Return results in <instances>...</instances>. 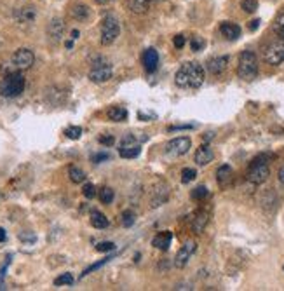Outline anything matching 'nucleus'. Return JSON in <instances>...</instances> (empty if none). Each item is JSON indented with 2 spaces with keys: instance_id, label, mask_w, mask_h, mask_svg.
Instances as JSON below:
<instances>
[{
  "instance_id": "nucleus-32",
  "label": "nucleus",
  "mask_w": 284,
  "mask_h": 291,
  "mask_svg": "<svg viewBox=\"0 0 284 291\" xmlns=\"http://www.w3.org/2000/svg\"><path fill=\"white\" fill-rule=\"evenodd\" d=\"M274 31H275V35H277V37L284 38V13L279 16L277 19H275V23H274Z\"/></svg>"
},
{
  "instance_id": "nucleus-45",
  "label": "nucleus",
  "mask_w": 284,
  "mask_h": 291,
  "mask_svg": "<svg viewBox=\"0 0 284 291\" xmlns=\"http://www.w3.org/2000/svg\"><path fill=\"white\" fill-rule=\"evenodd\" d=\"M96 4H106V2H110V0H94Z\"/></svg>"
},
{
  "instance_id": "nucleus-14",
  "label": "nucleus",
  "mask_w": 284,
  "mask_h": 291,
  "mask_svg": "<svg viewBox=\"0 0 284 291\" xmlns=\"http://www.w3.org/2000/svg\"><path fill=\"white\" fill-rule=\"evenodd\" d=\"M227 65H228V58L227 56H216V58H211L208 61V70L213 75H220L227 70Z\"/></svg>"
},
{
  "instance_id": "nucleus-33",
  "label": "nucleus",
  "mask_w": 284,
  "mask_h": 291,
  "mask_svg": "<svg viewBox=\"0 0 284 291\" xmlns=\"http://www.w3.org/2000/svg\"><path fill=\"white\" fill-rule=\"evenodd\" d=\"M240 7H242L244 13H255V11L258 9V2H256V0H242Z\"/></svg>"
},
{
  "instance_id": "nucleus-27",
  "label": "nucleus",
  "mask_w": 284,
  "mask_h": 291,
  "mask_svg": "<svg viewBox=\"0 0 284 291\" xmlns=\"http://www.w3.org/2000/svg\"><path fill=\"white\" fill-rule=\"evenodd\" d=\"M100 200L103 204H112V200H113V197H115V194H113V190L110 187H103L100 190Z\"/></svg>"
},
{
  "instance_id": "nucleus-39",
  "label": "nucleus",
  "mask_w": 284,
  "mask_h": 291,
  "mask_svg": "<svg viewBox=\"0 0 284 291\" xmlns=\"http://www.w3.org/2000/svg\"><path fill=\"white\" fill-rule=\"evenodd\" d=\"M100 143L106 145V147H112V145L115 143V138H113V136H100Z\"/></svg>"
},
{
  "instance_id": "nucleus-25",
  "label": "nucleus",
  "mask_w": 284,
  "mask_h": 291,
  "mask_svg": "<svg viewBox=\"0 0 284 291\" xmlns=\"http://www.w3.org/2000/svg\"><path fill=\"white\" fill-rule=\"evenodd\" d=\"M68 176L73 183H84L86 182V173L77 166H70L68 168Z\"/></svg>"
},
{
  "instance_id": "nucleus-35",
  "label": "nucleus",
  "mask_w": 284,
  "mask_h": 291,
  "mask_svg": "<svg viewBox=\"0 0 284 291\" xmlns=\"http://www.w3.org/2000/svg\"><path fill=\"white\" fill-rule=\"evenodd\" d=\"M204 46H206V42H204L200 37H192V38H190V47H192V51H202Z\"/></svg>"
},
{
  "instance_id": "nucleus-44",
  "label": "nucleus",
  "mask_w": 284,
  "mask_h": 291,
  "mask_svg": "<svg viewBox=\"0 0 284 291\" xmlns=\"http://www.w3.org/2000/svg\"><path fill=\"white\" fill-rule=\"evenodd\" d=\"M78 35H80V33H78V30H73L72 31V38H73V40H75V38H78Z\"/></svg>"
},
{
  "instance_id": "nucleus-2",
  "label": "nucleus",
  "mask_w": 284,
  "mask_h": 291,
  "mask_svg": "<svg viewBox=\"0 0 284 291\" xmlns=\"http://www.w3.org/2000/svg\"><path fill=\"white\" fill-rule=\"evenodd\" d=\"M25 77H23L21 70L18 72H11L0 80V94L4 98H16L25 91Z\"/></svg>"
},
{
  "instance_id": "nucleus-21",
  "label": "nucleus",
  "mask_w": 284,
  "mask_h": 291,
  "mask_svg": "<svg viewBox=\"0 0 284 291\" xmlns=\"http://www.w3.org/2000/svg\"><path fill=\"white\" fill-rule=\"evenodd\" d=\"M216 180H218V183L225 187V185H228V182L232 180V168L228 166V164H223V166H220L216 169Z\"/></svg>"
},
{
  "instance_id": "nucleus-13",
  "label": "nucleus",
  "mask_w": 284,
  "mask_h": 291,
  "mask_svg": "<svg viewBox=\"0 0 284 291\" xmlns=\"http://www.w3.org/2000/svg\"><path fill=\"white\" fill-rule=\"evenodd\" d=\"M213 159H215V153H213L210 145L204 143V145H200V147L197 148L195 157H194L197 166H206V164H210Z\"/></svg>"
},
{
  "instance_id": "nucleus-3",
  "label": "nucleus",
  "mask_w": 284,
  "mask_h": 291,
  "mask_svg": "<svg viewBox=\"0 0 284 291\" xmlns=\"http://www.w3.org/2000/svg\"><path fill=\"white\" fill-rule=\"evenodd\" d=\"M237 75L242 80H253L258 75V60L253 51H242L237 63Z\"/></svg>"
},
{
  "instance_id": "nucleus-29",
  "label": "nucleus",
  "mask_w": 284,
  "mask_h": 291,
  "mask_svg": "<svg viewBox=\"0 0 284 291\" xmlns=\"http://www.w3.org/2000/svg\"><path fill=\"white\" fill-rule=\"evenodd\" d=\"M65 136L70 140H78L82 136V128L80 126H70L65 129Z\"/></svg>"
},
{
  "instance_id": "nucleus-22",
  "label": "nucleus",
  "mask_w": 284,
  "mask_h": 291,
  "mask_svg": "<svg viewBox=\"0 0 284 291\" xmlns=\"http://www.w3.org/2000/svg\"><path fill=\"white\" fill-rule=\"evenodd\" d=\"M106 115H108V119L113 120V122H124V120L128 119V110L124 107H112L108 108Z\"/></svg>"
},
{
  "instance_id": "nucleus-11",
  "label": "nucleus",
  "mask_w": 284,
  "mask_h": 291,
  "mask_svg": "<svg viewBox=\"0 0 284 291\" xmlns=\"http://www.w3.org/2000/svg\"><path fill=\"white\" fill-rule=\"evenodd\" d=\"M195 250H197V244H195L194 241L185 242V244L180 247L178 253H176V257H175V267H178V269H183V267L188 263V260L192 258V255L195 253Z\"/></svg>"
},
{
  "instance_id": "nucleus-9",
  "label": "nucleus",
  "mask_w": 284,
  "mask_h": 291,
  "mask_svg": "<svg viewBox=\"0 0 284 291\" xmlns=\"http://www.w3.org/2000/svg\"><path fill=\"white\" fill-rule=\"evenodd\" d=\"M192 147V140L188 136H178V138L171 140L168 145H166V152L173 157H180V155H185Z\"/></svg>"
},
{
  "instance_id": "nucleus-18",
  "label": "nucleus",
  "mask_w": 284,
  "mask_h": 291,
  "mask_svg": "<svg viewBox=\"0 0 284 291\" xmlns=\"http://www.w3.org/2000/svg\"><path fill=\"white\" fill-rule=\"evenodd\" d=\"M150 2L152 0H128V7L135 14H145L150 9Z\"/></svg>"
},
{
  "instance_id": "nucleus-8",
  "label": "nucleus",
  "mask_w": 284,
  "mask_h": 291,
  "mask_svg": "<svg viewBox=\"0 0 284 291\" xmlns=\"http://www.w3.org/2000/svg\"><path fill=\"white\" fill-rule=\"evenodd\" d=\"M112 78V66L106 61H96L93 63L89 70V80L94 84H103V82Z\"/></svg>"
},
{
  "instance_id": "nucleus-24",
  "label": "nucleus",
  "mask_w": 284,
  "mask_h": 291,
  "mask_svg": "<svg viewBox=\"0 0 284 291\" xmlns=\"http://www.w3.org/2000/svg\"><path fill=\"white\" fill-rule=\"evenodd\" d=\"M72 16L78 21H86L89 18V7L84 6V4H77V6L72 7Z\"/></svg>"
},
{
  "instance_id": "nucleus-30",
  "label": "nucleus",
  "mask_w": 284,
  "mask_h": 291,
  "mask_svg": "<svg viewBox=\"0 0 284 291\" xmlns=\"http://www.w3.org/2000/svg\"><path fill=\"white\" fill-rule=\"evenodd\" d=\"M197 176V171L194 168H185L183 171H181V183H190L194 182Z\"/></svg>"
},
{
  "instance_id": "nucleus-7",
  "label": "nucleus",
  "mask_w": 284,
  "mask_h": 291,
  "mask_svg": "<svg viewBox=\"0 0 284 291\" xmlns=\"http://www.w3.org/2000/svg\"><path fill=\"white\" fill-rule=\"evenodd\" d=\"M141 153V145L136 140L135 135H126L120 140V147H119V155L124 159H136Z\"/></svg>"
},
{
  "instance_id": "nucleus-15",
  "label": "nucleus",
  "mask_w": 284,
  "mask_h": 291,
  "mask_svg": "<svg viewBox=\"0 0 284 291\" xmlns=\"http://www.w3.org/2000/svg\"><path fill=\"white\" fill-rule=\"evenodd\" d=\"M220 31H222V35L227 38V40H237L240 37V26L235 25V23H230V21L222 23Z\"/></svg>"
},
{
  "instance_id": "nucleus-41",
  "label": "nucleus",
  "mask_w": 284,
  "mask_h": 291,
  "mask_svg": "<svg viewBox=\"0 0 284 291\" xmlns=\"http://www.w3.org/2000/svg\"><path fill=\"white\" fill-rule=\"evenodd\" d=\"M258 25H260V19H253V21H251L250 23V30H256V28H258Z\"/></svg>"
},
{
  "instance_id": "nucleus-26",
  "label": "nucleus",
  "mask_w": 284,
  "mask_h": 291,
  "mask_svg": "<svg viewBox=\"0 0 284 291\" xmlns=\"http://www.w3.org/2000/svg\"><path fill=\"white\" fill-rule=\"evenodd\" d=\"M135 220H136V215L133 213L131 210H126L124 213H122V216H120V223L126 227V229H129V227L135 225Z\"/></svg>"
},
{
  "instance_id": "nucleus-4",
  "label": "nucleus",
  "mask_w": 284,
  "mask_h": 291,
  "mask_svg": "<svg viewBox=\"0 0 284 291\" xmlns=\"http://www.w3.org/2000/svg\"><path fill=\"white\" fill-rule=\"evenodd\" d=\"M270 175V169H269V162H267V157L265 155H260L251 162L250 169H248V180L255 185H260L263 182H267Z\"/></svg>"
},
{
  "instance_id": "nucleus-34",
  "label": "nucleus",
  "mask_w": 284,
  "mask_h": 291,
  "mask_svg": "<svg viewBox=\"0 0 284 291\" xmlns=\"http://www.w3.org/2000/svg\"><path fill=\"white\" fill-rule=\"evenodd\" d=\"M82 194L88 199H94L96 197V187H94L93 183H86L84 187H82Z\"/></svg>"
},
{
  "instance_id": "nucleus-12",
  "label": "nucleus",
  "mask_w": 284,
  "mask_h": 291,
  "mask_svg": "<svg viewBox=\"0 0 284 291\" xmlns=\"http://www.w3.org/2000/svg\"><path fill=\"white\" fill-rule=\"evenodd\" d=\"M141 61H143V66L148 73L155 72L157 66H159V53H157L155 49H152V47H150V49H145L143 56H141Z\"/></svg>"
},
{
  "instance_id": "nucleus-31",
  "label": "nucleus",
  "mask_w": 284,
  "mask_h": 291,
  "mask_svg": "<svg viewBox=\"0 0 284 291\" xmlns=\"http://www.w3.org/2000/svg\"><path fill=\"white\" fill-rule=\"evenodd\" d=\"M54 284H56V286H70V284H73V276H72V274H63V276L54 279Z\"/></svg>"
},
{
  "instance_id": "nucleus-1",
  "label": "nucleus",
  "mask_w": 284,
  "mask_h": 291,
  "mask_svg": "<svg viewBox=\"0 0 284 291\" xmlns=\"http://www.w3.org/2000/svg\"><path fill=\"white\" fill-rule=\"evenodd\" d=\"M176 86L181 89H199L204 84V68L199 63H185L175 75Z\"/></svg>"
},
{
  "instance_id": "nucleus-42",
  "label": "nucleus",
  "mask_w": 284,
  "mask_h": 291,
  "mask_svg": "<svg viewBox=\"0 0 284 291\" xmlns=\"http://www.w3.org/2000/svg\"><path fill=\"white\" fill-rule=\"evenodd\" d=\"M277 178H279V182H281L284 185V166L279 169V173H277Z\"/></svg>"
},
{
  "instance_id": "nucleus-16",
  "label": "nucleus",
  "mask_w": 284,
  "mask_h": 291,
  "mask_svg": "<svg viewBox=\"0 0 284 291\" xmlns=\"http://www.w3.org/2000/svg\"><path fill=\"white\" fill-rule=\"evenodd\" d=\"M171 241H173V234L169 230H164L153 237L152 244H153V247H157V250H160V251H168L169 246H171Z\"/></svg>"
},
{
  "instance_id": "nucleus-36",
  "label": "nucleus",
  "mask_w": 284,
  "mask_h": 291,
  "mask_svg": "<svg viewBox=\"0 0 284 291\" xmlns=\"http://www.w3.org/2000/svg\"><path fill=\"white\" fill-rule=\"evenodd\" d=\"M110 260H112V258H110V257H106L105 260H101V262L94 263V265H91L89 269H86V270H84V274H82V276H88V274H91V272H93V270H98V269H100V267H103L105 263H108Z\"/></svg>"
},
{
  "instance_id": "nucleus-17",
  "label": "nucleus",
  "mask_w": 284,
  "mask_h": 291,
  "mask_svg": "<svg viewBox=\"0 0 284 291\" xmlns=\"http://www.w3.org/2000/svg\"><path fill=\"white\" fill-rule=\"evenodd\" d=\"M208 220H210V213L208 211H197L194 220H192V229L195 234H200L208 225Z\"/></svg>"
},
{
  "instance_id": "nucleus-20",
  "label": "nucleus",
  "mask_w": 284,
  "mask_h": 291,
  "mask_svg": "<svg viewBox=\"0 0 284 291\" xmlns=\"http://www.w3.org/2000/svg\"><path fill=\"white\" fill-rule=\"evenodd\" d=\"M35 18H37L35 7H21V9L16 13V19H18L19 23H33Z\"/></svg>"
},
{
  "instance_id": "nucleus-28",
  "label": "nucleus",
  "mask_w": 284,
  "mask_h": 291,
  "mask_svg": "<svg viewBox=\"0 0 284 291\" xmlns=\"http://www.w3.org/2000/svg\"><path fill=\"white\" fill-rule=\"evenodd\" d=\"M210 195V190H208L204 185H200V187H195L194 190H192V199L194 200H204Z\"/></svg>"
},
{
  "instance_id": "nucleus-40",
  "label": "nucleus",
  "mask_w": 284,
  "mask_h": 291,
  "mask_svg": "<svg viewBox=\"0 0 284 291\" xmlns=\"http://www.w3.org/2000/svg\"><path fill=\"white\" fill-rule=\"evenodd\" d=\"M173 42H175V47H178V49H181V47L185 46V37H183V35H176L175 40H173Z\"/></svg>"
},
{
  "instance_id": "nucleus-6",
  "label": "nucleus",
  "mask_w": 284,
  "mask_h": 291,
  "mask_svg": "<svg viewBox=\"0 0 284 291\" xmlns=\"http://www.w3.org/2000/svg\"><path fill=\"white\" fill-rule=\"evenodd\" d=\"M263 60L272 66H277L281 65V63H284V38H279V40L272 42V44L265 47V51H263Z\"/></svg>"
},
{
  "instance_id": "nucleus-19",
  "label": "nucleus",
  "mask_w": 284,
  "mask_h": 291,
  "mask_svg": "<svg viewBox=\"0 0 284 291\" xmlns=\"http://www.w3.org/2000/svg\"><path fill=\"white\" fill-rule=\"evenodd\" d=\"M47 31H49V37H53V40H60V38L63 37V31H65V23L58 18L53 19Z\"/></svg>"
},
{
  "instance_id": "nucleus-38",
  "label": "nucleus",
  "mask_w": 284,
  "mask_h": 291,
  "mask_svg": "<svg viewBox=\"0 0 284 291\" xmlns=\"http://www.w3.org/2000/svg\"><path fill=\"white\" fill-rule=\"evenodd\" d=\"M91 159H93V162L98 164V162H103V160H108L110 155H108V153H96V155H93Z\"/></svg>"
},
{
  "instance_id": "nucleus-43",
  "label": "nucleus",
  "mask_w": 284,
  "mask_h": 291,
  "mask_svg": "<svg viewBox=\"0 0 284 291\" xmlns=\"http://www.w3.org/2000/svg\"><path fill=\"white\" fill-rule=\"evenodd\" d=\"M7 239V234H6V230L4 229H0V242H4Z\"/></svg>"
},
{
  "instance_id": "nucleus-37",
  "label": "nucleus",
  "mask_w": 284,
  "mask_h": 291,
  "mask_svg": "<svg viewBox=\"0 0 284 291\" xmlns=\"http://www.w3.org/2000/svg\"><path fill=\"white\" fill-rule=\"evenodd\" d=\"M96 250L100 251V253H106V251H113L115 250V244L110 241H105V242H100V244L96 246Z\"/></svg>"
},
{
  "instance_id": "nucleus-5",
  "label": "nucleus",
  "mask_w": 284,
  "mask_h": 291,
  "mask_svg": "<svg viewBox=\"0 0 284 291\" xmlns=\"http://www.w3.org/2000/svg\"><path fill=\"white\" fill-rule=\"evenodd\" d=\"M120 33V25L117 21V18L113 16H106L101 23V44L103 46H110L117 40Z\"/></svg>"
},
{
  "instance_id": "nucleus-10",
  "label": "nucleus",
  "mask_w": 284,
  "mask_h": 291,
  "mask_svg": "<svg viewBox=\"0 0 284 291\" xmlns=\"http://www.w3.org/2000/svg\"><path fill=\"white\" fill-rule=\"evenodd\" d=\"M35 63V56L30 49H18L13 54V65L18 70H28L33 66Z\"/></svg>"
},
{
  "instance_id": "nucleus-23",
  "label": "nucleus",
  "mask_w": 284,
  "mask_h": 291,
  "mask_svg": "<svg viewBox=\"0 0 284 291\" xmlns=\"http://www.w3.org/2000/svg\"><path fill=\"white\" fill-rule=\"evenodd\" d=\"M91 225L94 229H106L108 227V218L101 211H91Z\"/></svg>"
}]
</instances>
